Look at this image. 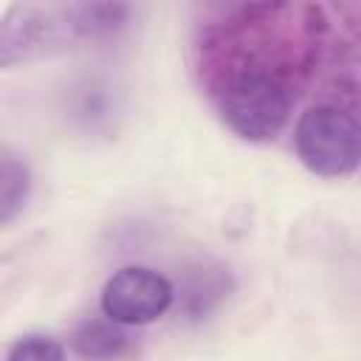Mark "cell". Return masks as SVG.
Returning a JSON list of instances; mask_svg holds the SVG:
<instances>
[{
    "label": "cell",
    "instance_id": "1",
    "mask_svg": "<svg viewBox=\"0 0 361 361\" xmlns=\"http://www.w3.org/2000/svg\"><path fill=\"white\" fill-rule=\"evenodd\" d=\"M223 124L243 141H271L290 118L288 85L262 68H243L226 76L214 90Z\"/></svg>",
    "mask_w": 361,
    "mask_h": 361
},
{
    "label": "cell",
    "instance_id": "2",
    "mask_svg": "<svg viewBox=\"0 0 361 361\" xmlns=\"http://www.w3.org/2000/svg\"><path fill=\"white\" fill-rule=\"evenodd\" d=\"M293 149L307 172L347 178L361 166V121L336 104H313L296 121Z\"/></svg>",
    "mask_w": 361,
    "mask_h": 361
},
{
    "label": "cell",
    "instance_id": "3",
    "mask_svg": "<svg viewBox=\"0 0 361 361\" xmlns=\"http://www.w3.org/2000/svg\"><path fill=\"white\" fill-rule=\"evenodd\" d=\"M175 302L172 282L147 265H124L113 271L102 288L99 307L102 316L124 324V327H141L155 319H161Z\"/></svg>",
    "mask_w": 361,
    "mask_h": 361
},
{
    "label": "cell",
    "instance_id": "4",
    "mask_svg": "<svg viewBox=\"0 0 361 361\" xmlns=\"http://www.w3.org/2000/svg\"><path fill=\"white\" fill-rule=\"evenodd\" d=\"M73 37L62 11H42L37 6H11L0 23V65L14 68L54 54Z\"/></svg>",
    "mask_w": 361,
    "mask_h": 361
},
{
    "label": "cell",
    "instance_id": "5",
    "mask_svg": "<svg viewBox=\"0 0 361 361\" xmlns=\"http://www.w3.org/2000/svg\"><path fill=\"white\" fill-rule=\"evenodd\" d=\"M71 350L79 361H133L135 341L124 324L102 316L87 319L71 333Z\"/></svg>",
    "mask_w": 361,
    "mask_h": 361
},
{
    "label": "cell",
    "instance_id": "6",
    "mask_svg": "<svg viewBox=\"0 0 361 361\" xmlns=\"http://www.w3.org/2000/svg\"><path fill=\"white\" fill-rule=\"evenodd\" d=\"M62 17L73 37H110L130 20L127 3H73L62 8Z\"/></svg>",
    "mask_w": 361,
    "mask_h": 361
},
{
    "label": "cell",
    "instance_id": "7",
    "mask_svg": "<svg viewBox=\"0 0 361 361\" xmlns=\"http://www.w3.org/2000/svg\"><path fill=\"white\" fill-rule=\"evenodd\" d=\"M28 195H31L28 166L8 147H3L0 152V223L3 226H8L25 209Z\"/></svg>",
    "mask_w": 361,
    "mask_h": 361
},
{
    "label": "cell",
    "instance_id": "8",
    "mask_svg": "<svg viewBox=\"0 0 361 361\" xmlns=\"http://www.w3.org/2000/svg\"><path fill=\"white\" fill-rule=\"evenodd\" d=\"M228 288H231V279H228V271L214 265V268H195V274L189 276L186 288H183V307L189 316L200 319L206 316L212 307H217L223 302V296H228Z\"/></svg>",
    "mask_w": 361,
    "mask_h": 361
},
{
    "label": "cell",
    "instance_id": "9",
    "mask_svg": "<svg viewBox=\"0 0 361 361\" xmlns=\"http://www.w3.org/2000/svg\"><path fill=\"white\" fill-rule=\"evenodd\" d=\"M6 361H68V350L54 336L25 333L6 347Z\"/></svg>",
    "mask_w": 361,
    "mask_h": 361
}]
</instances>
